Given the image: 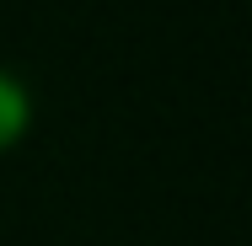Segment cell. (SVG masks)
Returning <instances> with one entry per match:
<instances>
[{"mask_svg": "<svg viewBox=\"0 0 252 246\" xmlns=\"http://www.w3.org/2000/svg\"><path fill=\"white\" fill-rule=\"evenodd\" d=\"M22 112H27V91H22V81L0 70V134H11V129L22 123Z\"/></svg>", "mask_w": 252, "mask_h": 246, "instance_id": "6da1fadb", "label": "cell"}]
</instances>
